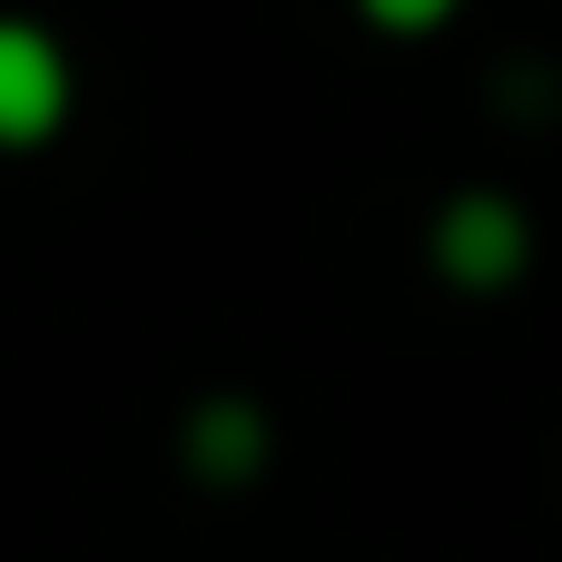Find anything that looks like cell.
Returning <instances> with one entry per match:
<instances>
[{
    "mask_svg": "<svg viewBox=\"0 0 562 562\" xmlns=\"http://www.w3.org/2000/svg\"><path fill=\"white\" fill-rule=\"evenodd\" d=\"M543 257V227L514 188H445L425 217V267L454 296H514Z\"/></svg>",
    "mask_w": 562,
    "mask_h": 562,
    "instance_id": "1",
    "label": "cell"
},
{
    "mask_svg": "<svg viewBox=\"0 0 562 562\" xmlns=\"http://www.w3.org/2000/svg\"><path fill=\"white\" fill-rule=\"evenodd\" d=\"M69 99H79L69 49H59L40 20L0 10V148H49V138L69 128Z\"/></svg>",
    "mask_w": 562,
    "mask_h": 562,
    "instance_id": "2",
    "label": "cell"
},
{
    "mask_svg": "<svg viewBox=\"0 0 562 562\" xmlns=\"http://www.w3.org/2000/svg\"><path fill=\"white\" fill-rule=\"evenodd\" d=\"M178 464H188V484H207V494H247V484L277 464V415H267L257 395L217 385V395H198V405L178 415Z\"/></svg>",
    "mask_w": 562,
    "mask_h": 562,
    "instance_id": "3",
    "label": "cell"
},
{
    "mask_svg": "<svg viewBox=\"0 0 562 562\" xmlns=\"http://www.w3.org/2000/svg\"><path fill=\"white\" fill-rule=\"evenodd\" d=\"M375 40H435V30H454L464 20V0H346Z\"/></svg>",
    "mask_w": 562,
    "mask_h": 562,
    "instance_id": "4",
    "label": "cell"
}]
</instances>
